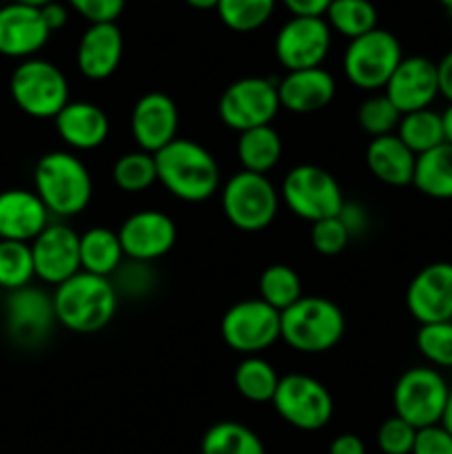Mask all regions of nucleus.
Listing matches in <instances>:
<instances>
[{
  "instance_id": "obj_1",
  "label": "nucleus",
  "mask_w": 452,
  "mask_h": 454,
  "mask_svg": "<svg viewBox=\"0 0 452 454\" xmlns=\"http://www.w3.org/2000/svg\"><path fill=\"white\" fill-rule=\"evenodd\" d=\"M155 167L160 184L182 202H207L220 191L222 177L215 155L189 137H175L158 151Z\"/></svg>"
},
{
  "instance_id": "obj_2",
  "label": "nucleus",
  "mask_w": 452,
  "mask_h": 454,
  "mask_svg": "<svg viewBox=\"0 0 452 454\" xmlns=\"http://www.w3.org/2000/svg\"><path fill=\"white\" fill-rule=\"evenodd\" d=\"M51 297L56 322L78 335H91L109 326L120 306V295L111 278L84 270L56 286Z\"/></svg>"
},
{
  "instance_id": "obj_3",
  "label": "nucleus",
  "mask_w": 452,
  "mask_h": 454,
  "mask_svg": "<svg viewBox=\"0 0 452 454\" xmlns=\"http://www.w3.org/2000/svg\"><path fill=\"white\" fill-rule=\"evenodd\" d=\"M34 191L56 217H75L93 198L87 164L71 151H49L34 167Z\"/></svg>"
},
{
  "instance_id": "obj_4",
  "label": "nucleus",
  "mask_w": 452,
  "mask_h": 454,
  "mask_svg": "<svg viewBox=\"0 0 452 454\" xmlns=\"http://www.w3.org/2000/svg\"><path fill=\"white\" fill-rule=\"evenodd\" d=\"M344 331V313L328 297L304 295L282 313V340L297 353H326L339 344Z\"/></svg>"
},
{
  "instance_id": "obj_5",
  "label": "nucleus",
  "mask_w": 452,
  "mask_h": 454,
  "mask_svg": "<svg viewBox=\"0 0 452 454\" xmlns=\"http://www.w3.org/2000/svg\"><path fill=\"white\" fill-rule=\"evenodd\" d=\"M12 100L29 118H56L71 102L69 80L65 71L44 58L18 62L9 78Z\"/></svg>"
},
{
  "instance_id": "obj_6",
  "label": "nucleus",
  "mask_w": 452,
  "mask_h": 454,
  "mask_svg": "<svg viewBox=\"0 0 452 454\" xmlns=\"http://www.w3.org/2000/svg\"><path fill=\"white\" fill-rule=\"evenodd\" d=\"M401 60L403 49L397 35L377 27L370 34L348 40L341 56V69L353 87L377 93L388 84Z\"/></svg>"
},
{
  "instance_id": "obj_7",
  "label": "nucleus",
  "mask_w": 452,
  "mask_h": 454,
  "mask_svg": "<svg viewBox=\"0 0 452 454\" xmlns=\"http://www.w3.org/2000/svg\"><path fill=\"white\" fill-rule=\"evenodd\" d=\"M222 211L242 233H260L277 217L279 191L269 176L238 171L222 186Z\"/></svg>"
},
{
  "instance_id": "obj_8",
  "label": "nucleus",
  "mask_w": 452,
  "mask_h": 454,
  "mask_svg": "<svg viewBox=\"0 0 452 454\" xmlns=\"http://www.w3.org/2000/svg\"><path fill=\"white\" fill-rule=\"evenodd\" d=\"M279 200L286 204L292 215L301 220L315 222L326 220V217L339 215L344 207V193H341L339 182L332 173L317 164H297L284 176Z\"/></svg>"
},
{
  "instance_id": "obj_9",
  "label": "nucleus",
  "mask_w": 452,
  "mask_h": 454,
  "mask_svg": "<svg viewBox=\"0 0 452 454\" xmlns=\"http://www.w3.org/2000/svg\"><path fill=\"white\" fill-rule=\"evenodd\" d=\"M448 393L450 384L441 371L433 366L408 368L393 388L394 415L417 430L441 424Z\"/></svg>"
},
{
  "instance_id": "obj_10",
  "label": "nucleus",
  "mask_w": 452,
  "mask_h": 454,
  "mask_svg": "<svg viewBox=\"0 0 452 454\" xmlns=\"http://www.w3.org/2000/svg\"><path fill=\"white\" fill-rule=\"evenodd\" d=\"M279 109L282 105H279L277 82L261 75L235 80L217 100V115L222 124L238 133L269 127L277 118Z\"/></svg>"
},
{
  "instance_id": "obj_11",
  "label": "nucleus",
  "mask_w": 452,
  "mask_h": 454,
  "mask_svg": "<svg viewBox=\"0 0 452 454\" xmlns=\"http://www.w3.org/2000/svg\"><path fill=\"white\" fill-rule=\"evenodd\" d=\"M270 403L288 426L304 433L326 428L335 412L331 390L319 380L301 372L282 377Z\"/></svg>"
},
{
  "instance_id": "obj_12",
  "label": "nucleus",
  "mask_w": 452,
  "mask_h": 454,
  "mask_svg": "<svg viewBox=\"0 0 452 454\" xmlns=\"http://www.w3.org/2000/svg\"><path fill=\"white\" fill-rule=\"evenodd\" d=\"M220 335L235 353L260 355L282 340V313L264 300H242L226 309L220 322Z\"/></svg>"
},
{
  "instance_id": "obj_13",
  "label": "nucleus",
  "mask_w": 452,
  "mask_h": 454,
  "mask_svg": "<svg viewBox=\"0 0 452 454\" xmlns=\"http://www.w3.org/2000/svg\"><path fill=\"white\" fill-rule=\"evenodd\" d=\"M332 47V29L323 16H291L275 35V58L286 71L322 67Z\"/></svg>"
},
{
  "instance_id": "obj_14",
  "label": "nucleus",
  "mask_w": 452,
  "mask_h": 454,
  "mask_svg": "<svg viewBox=\"0 0 452 454\" xmlns=\"http://www.w3.org/2000/svg\"><path fill=\"white\" fill-rule=\"evenodd\" d=\"M118 238L127 260L153 264L173 251L177 242V224L164 211L144 208L131 213L122 222Z\"/></svg>"
},
{
  "instance_id": "obj_15",
  "label": "nucleus",
  "mask_w": 452,
  "mask_h": 454,
  "mask_svg": "<svg viewBox=\"0 0 452 454\" xmlns=\"http://www.w3.org/2000/svg\"><path fill=\"white\" fill-rule=\"evenodd\" d=\"M56 322L53 297L38 286H25L7 293L4 301V328L18 346L43 344Z\"/></svg>"
},
{
  "instance_id": "obj_16",
  "label": "nucleus",
  "mask_w": 452,
  "mask_h": 454,
  "mask_svg": "<svg viewBox=\"0 0 452 454\" xmlns=\"http://www.w3.org/2000/svg\"><path fill=\"white\" fill-rule=\"evenodd\" d=\"M35 279L49 286H60L82 270L80 266V235L62 222H51L31 242Z\"/></svg>"
},
{
  "instance_id": "obj_17",
  "label": "nucleus",
  "mask_w": 452,
  "mask_h": 454,
  "mask_svg": "<svg viewBox=\"0 0 452 454\" xmlns=\"http://www.w3.org/2000/svg\"><path fill=\"white\" fill-rule=\"evenodd\" d=\"M406 306L421 324L452 322V262H433L410 279Z\"/></svg>"
},
{
  "instance_id": "obj_18",
  "label": "nucleus",
  "mask_w": 452,
  "mask_h": 454,
  "mask_svg": "<svg viewBox=\"0 0 452 454\" xmlns=\"http://www.w3.org/2000/svg\"><path fill=\"white\" fill-rule=\"evenodd\" d=\"M384 93L401 115L430 109L439 98L437 62L425 56H403Z\"/></svg>"
},
{
  "instance_id": "obj_19",
  "label": "nucleus",
  "mask_w": 452,
  "mask_h": 454,
  "mask_svg": "<svg viewBox=\"0 0 452 454\" xmlns=\"http://www.w3.org/2000/svg\"><path fill=\"white\" fill-rule=\"evenodd\" d=\"M51 31L44 25L38 7L7 0L0 4V56L12 60H29L44 49Z\"/></svg>"
},
{
  "instance_id": "obj_20",
  "label": "nucleus",
  "mask_w": 452,
  "mask_h": 454,
  "mask_svg": "<svg viewBox=\"0 0 452 454\" xmlns=\"http://www.w3.org/2000/svg\"><path fill=\"white\" fill-rule=\"evenodd\" d=\"M129 127H131L137 149L155 155L177 137L180 111H177L175 100L162 91L144 93L133 105Z\"/></svg>"
},
{
  "instance_id": "obj_21",
  "label": "nucleus",
  "mask_w": 452,
  "mask_h": 454,
  "mask_svg": "<svg viewBox=\"0 0 452 454\" xmlns=\"http://www.w3.org/2000/svg\"><path fill=\"white\" fill-rule=\"evenodd\" d=\"M124 56V35L118 22H96L82 31L75 47V67L93 82L111 78Z\"/></svg>"
},
{
  "instance_id": "obj_22",
  "label": "nucleus",
  "mask_w": 452,
  "mask_h": 454,
  "mask_svg": "<svg viewBox=\"0 0 452 454\" xmlns=\"http://www.w3.org/2000/svg\"><path fill=\"white\" fill-rule=\"evenodd\" d=\"M51 224V213L34 189H7L0 193V239L31 244Z\"/></svg>"
},
{
  "instance_id": "obj_23",
  "label": "nucleus",
  "mask_w": 452,
  "mask_h": 454,
  "mask_svg": "<svg viewBox=\"0 0 452 454\" xmlns=\"http://www.w3.org/2000/svg\"><path fill=\"white\" fill-rule=\"evenodd\" d=\"M279 105L291 114H315L326 109L337 93V80L323 67L301 71H286L277 82Z\"/></svg>"
},
{
  "instance_id": "obj_24",
  "label": "nucleus",
  "mask_w": 452,
  "mask_h": 454,
  "mask_svg": "<svg viewBox=\"0 0 452 454\" xmlns=\"http://www.w3.org/2000/svg\"><path fill=\"white\" fill-rule=\"evenodd\" d=\"M56 133L69 149L93 151L109 137L111 122L102 106L89 100H71L53 118Z\"/></svg>"
},
{
  "instance_id": "obj_25",
  "label": "nucleus",
  "mask_w": 452,
  "mask_h": 454,
  "mask_svg": "<svg viewBox=\"0 0 452 454\" xmlns=\"http://www.w3.org/2000/svg\"><path fill=\"white\" fill-rule=\"evenodd\" d=\"M417 155L403 145L397 133L372 137L366 149L368 171L388 186H410L415 177Z\"/></svg>"
},
{
  "instance_id": "obj_26",
  "label": "nucleus",
  "mask_w": 452,
  "mask_h": 454,
  "mask_svg": "<svg viewBox=\"0 0 452 454\" xmlns=\"http://www.w3.org/2000/svg\"><path fill=\"white\" fill-rule=\"evenodd\" d=\"M124 260L127 257H124L118 231L106 229V226H91L80 235V266L84 273L113 278Z\"/></svg>"
},
{
  "instance_id": "obj_27",
  "label": "nucleus",
  "mask_w": 452,
  "mask_h": 454,
  "mask_svg": "<svg viewBox=\"0 0 452 454\" xmlns=\"http://www.w3.org/2000/svg\"><path fill=\"white\" fill-rule=\"evenodd\" d=\"M282 136L275 131L273 124L239 133L238 146H235L242 171L260 173V176H266V173L277 167L279 160H282Z\"/></svg>"
},
{
  "instance_id": "obj_28",
  "label": "nucleus",
  "mask_w": 452,
  "mask_h": 454,
  "mask_svg": "<svg viewBox=\"0 0 452 454\" xmlns=\"http://www.w3.org/2000/svg\"><path fill=\"white\" fill-rule=\"evenodd\" d=\"M412 186L433 200H452V145L417 155Z\"/></svg>"
},
{
  "instance_id": "obj_29",
  "label": "nucleus",
  "mask_w": 452,
  "mask_h": 454,
  "mask_svg": "<svg viewBox=\"0 0 452 454\" xmlns=\"http://www.w3.org/2000/svg\"><path fill=\"white\" fill-rule=\"evenodd\" d=\"M279 380L273 364L260 355H248L235 366L233 386L239 397L253 403H270L277 390Z\"/></svg>"
},
{
  "instance_id": "obj_30",
  "label": "nucleus",
  "mask_w": 452,
  "mask_h": 454,
  "mask_svg": "<svg viewBox=\"0 0 452 454\" xmlns=\"http://www.w3.org/2000/svg\"><path fill=\"white\" fill-rule=\"evenodd\" d=\"M397 137L412 151L415 155L428 153L446 142V129H443V115L439 111L430 109L412 111L403 114L399 120Z\"/></svg>"
},
{
  "instance_id": "obj_31",
  "label": "nucleus",
  "mask_w": 452,
  "mask_h": 454,
  "mask_svg": "<svg viewBox=\"0 0 452 454\" xmlns=\"http://www.w3.org/2000/svg\"><path fill=\"white\" fill-rule=\"evenodd\" d=\"M199 454H266L264 442L239 421H217L204 433Z\"/></svg>"
},
{
  "instance_id": "obj_32",
  "label": "nucleus",
  "mask_w": 452,
  "mask_h": 454,
  "mask_svg": "<svg viewBox=\"0 0 452 454\" xmlns=\"http://www.w3.org/2000/svg\"><path fill=\"white\" fill-rule=\"evenodd\" d=\"M323 20L335 34L344 35L346 40H355L377 29L379 13L370 0H332L323 13Z\"/></svg>"
},
{
  "instance_id": "obj_33",
  "label": "nucleus",
  "mask_w": 452,
  "mask_h": 454,
  "mask_svg": "<svg viewBox=\"0 0 452 454\" xmlns=\"http://www.w3.org/2000/svg\"><path fill=\"white\" fill-rule=\"evenodd\" d=\"M277 3L279 0H220L215 13L226 29L235 34H253L269 25Z\"/></svg>"
},
{
  "instance_id": "obj_34",
  "label": "nucleus",
  "mask_w": 452,
  "mask_h": 454,
  "mask_svg": "<svg viewBox=\"0 0 452 454\" xmlns=\"http://www.w3.org/2000/svg\"><path fill=\"white\" fill-rule=\"evenodd\" d=\"M260 300L284 313L301 300V278L288 264H270L260 275Z\"/></svg>"
},
{
  "instance_id": "obj_35",
  "label": "nucleus",
  "mask_w": 452,
  "mask_h": 454,
  "mask_svg": "<svg viewBox=\"0 0 452 454\" xmlns=\"http://www.w3.org/2000/svg\"><path fill=\"white\" fill-rule=\"evenodd\" d=\"M113 184L124 193H142L158 182V167L155 155L136 149L120 155L111 168Z\"/></svg>"
},
{
  "instance_id": "obj_36",
  "label": "nucleus",
  "mask_w": 452,
  "mask_h": 454,
  "mask_svg": "<svg viewBox=\"0 0 452 454\" xmlns=\"http://www.w3.org/2000/svg\"><path fill=\"white\" fill-rule=\"evenodd\" d=\"M35 279L31 244L0 239V288L7 293L31 286Z\"/></svg>"
},
{
  "instance_id": "obj_37",
  "label": "nucleus",
  "mask_w": 452,
  "mask_h": 454,
  "mask_svg": "<svg viewBox=\"0 0 452 454\" xmlns=\"http://www.w3.org/2000/svg\"><path fill=\"white\" fill-rule=\"evenodd\" d=\"M401 114L397 106L386 98V93H372L359 105L357 109V124L363 133L370 137L390 136L397 131Z\"/></svg>"
},
{
  "instance_id": "obj_38",
  "label": "nucleus",
  "mask_w": 452,
  "mask_h": 454,
  "mask_svg": "<svg viewBox=\"0 0 452 454\" xmlns=\"http://www.w3.org/2000/svg\"><path fill=\"white\" fill-rule=\"evenodd\" d=\"M417 350L433 368H452V322L421 324L417 331Z\"/></svg>"
},
{
  "instance_id": "obj_39",
  "label": "nucleus",
  "mask_w": 452,
  "mask_h": 454,
  "mask_svg": "<svg viewBox=\"0 0 452 454\" xmlns=\"http://www.w3.org/2000/svg\"><path fill=\"white\" fill-rule=\"evenodd\" d=\"M113 278L111 282L120 297H144L155 286V273L151 270V264H144V262L124 260Z\"/></svg>"
},
{
  "instance_id": "obj_40",
  "label": "nucleus",
  "mask_w": 452,
  "mask_h": 454,
  "mask_svg": "<svg viewBox=\"0 0 452 454\" xmlns=\"http://www.w3.org/2000/svg\"><path fill=\"white\" fill-rule=\"evenodd\" d=\"M350 239L353 238H350L348 229L339 220V215L315 222L313 229H310V244H313V248L319 255H339L341 251H346Z\"/></svg>"
},
{
  "instance_id": "obj_41",
  "label": "nucleus",
  "mask_w": 452,
  "mask_h": 454,
  "mask_svg": "<svg viewBox=\"0 0 452 454\" xmlns=\"http://www.w3.org/2000/svg\"><path fill=\"white\" fill-rule=\"evenodd\" d=\"M417 428H412L401 417L393 415L381 421L377 430V448L384 454H412L415 446Z\"/></svg>"
},
{
  "instance_id": "obj_42",
  "label": "nucleus",
  "mask_w": 452,
  "mask_h": 454,
  "mask_svg": "<svg viewBox=\"0 0 452 454\" xmlns=\"http://www.w3.org/2000/svg\"><path fill=\"white\" fill-rule=\"evenodd\" d=\"M65 4L89 25H96V22H118L127 7V0H65Z\"/></svg>"
},
{
  "instance_id": "obj_43",
  "label": "nucleus",
  "mask_w": 452,
  "mask_h": 454,
  "mask_svg": "<svg viewBox=\"0 0 452 454\" xmlns=\"http://www.w3.org/2000/svg\"><path fill=\"white\" fill-rule=\"evenodd\" d=\"M412 454H452V434L441 424L417 430Z\"/></svg>"
},
{
  "instance_id": "obj_44",
  "label": "nucleus",
  "mask_w": 452,
  "mask_h": 454,
  "mask_svg": "<svg viewBox=\"0 0 452 454\" xmlns=\"http://www.w3.org/2000/svg\"><path fill=\"white\" fill-rule=\"evenodd\" d=\"M339 220L344 222V226L348 229L350 238H359L368 231L370 226V215H368V208L362 207L359 202H344L339 211Z\"/></svg>"
},
{
  "instance_id": "obj_45",
  "label": "nucleus",
  "mask_w": 452,
  "mask_h": 454,
  "mask_svg": "<svg viewBox=\"0 0 452 454\" xmlns=\"http://www.w3.org/2000/svg\"><path fill=\"white\" fill-rule=\"evenodd\" d=\"M291 16H323L332 0H279Z\"/></svg>"
},
{
  "instance_id": "obj_46",
  "label": "nucleus",
  "mask_w": 452,
  "mask_h": 454,
  "mask_svg": "<svg viewBox=\"0 0 452 454\" xmlns=\"http://www.w3.org/2000/svg\"><path fill=\"white\" fill-rule=\"evenodd\" d=\"M40 12H43V18H44V25L49 27V31H60L62 27L66 25V22H69V12L71 9L66 7L65 3H62V0H53V3H49V4H44L43 9H40Z\"/></svg>"
},
{
  "instance_id": "obj_47",
  "label": "nucleus",
  "mask_w": 452,
  "mask_h": 454,
  "mask_svg": "<svg viewBox=\"0 0 452 454\" xmlns=\"http://www.w3.org/2000/svg\"><path fill=\"white\" fill-rule=\"evenodd\" d=\"M328 454H366V443L357 434H339V437L332 439Z\"/></svg>"
},
{
  "instance_id": "obj_48",
  "label": "nucleus",
  "mask_w": 452,
  "mask_h": 454,
  "mask_svg": "<svg viewBox=\"0 0 452 454\" xmlns=\"http://www.w3.org/2000/svg\"><path fill=\"white\" fill-rule=\"evenodd\" d=\"M437 71H439V96H443L452 105V49L437 62Z\"/></svg>"
},
{
  "instance_id": "obj_49",
  "label": "nucleus",
  "mask_w": 452,
  "mask_h": 454,
  "mask_svg": "<svg viewBox=\"0 0 452 454\" xmlns=\"http://www.w3.org/2000/svg\"><path fill=\"white\" fill-rule=\"evenodd\" d=\"M217 3H220V0H184L186 7L198 9V12H215Z\"/></svg>"
},
{
  "instance_id": "obj_50",
  "label": "nucleus",
  "mask_w": 452,
  "mask_h": 454,
  "mask_svg": "<svg viewBox=\"0 0 452 454\" xmlns=\"http://www.w3.org/2000/svg\"><path fill=\"white\" fill-rule=\"evenodd\" d=\"M441 426L452 434V386H450V393H448V402H446V411H443V417H441Z\"/></svg>"
},
{
  "instance_id": "obj_51",
  "label": "nucleus",
  "mask_w": 452,
  "mask_h": 454,
  "mask_svg": "<svg viewBox=\"0 0 452 454\" xmlns=\"http://www.w3.org/2000/svg\"><path fill=\"white\" fill-rule=\"evenodd\" d=\"M443 129H446V142L452 145V105H448V109L443 111Z\"/></svg>"
},
{
  "instance_id": "obj_52",
  "label": "nucleus",
  "mask_w": 452,
  "mask_h": 454,
  "mask_svg": "<svg viewBox=\"0 0 452 454\" xmlns=\"http://www.w3.org/2000/svg\"><path fill=\"white\" fill-rule=\"evenodd\" d=\"M13 3H20V4H29V7H38L43 9L44 4L53 3V0H13Z\"/></svg>"
},
{
  "instance_id": "obj_53",
  "label": "nucleus",
  "mask_w": 452,
  "mask_h": 454,
  "mask_svg": "<svg viewBox=\"0 0 452 454\" xmlns=\"http://www.w3.org/2000/svg\"><path fill=\"white\" fill-rule=\"evenodd\" d=\"M439 4H443V7L448 9V12H452V0H437Z\"/></svg>"
},
{
  "instance_id": "obj_54",
  "label": "nucleus",
  "mask_w": 452,
  "mask_h": 454,
  "mask_svg": "<svg viewBox=\"0 0 452 454\" xmlns=\"http://www.w3.org/2000/svg\"><path fill=\"white\" fill-rule=\"evenodd\" d=\"M149 3H158V0H149Z\"/></svg>"
}]
</instances>
